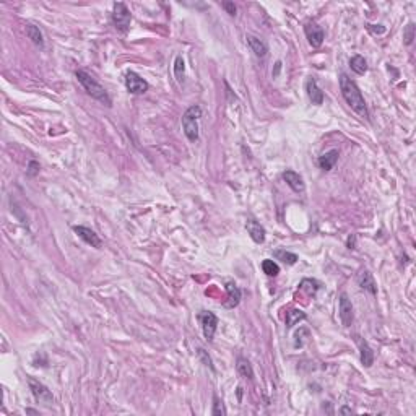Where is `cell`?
Returning <instances> with one entry per match:
<instances>
[{"label":"cell","mask_w":416,"mask_h":416,"mask_svg":"<svg viewBox=\"0 0 416 416\" xmlns=\"http://www.w3.org/2000/svg\"><path fill=\"white\" fill-rule=\"evenodd\" d=\"M126 88L132 94H143L148 89V81L143 80L140 75L135 72L126 73Z\"/></svg>","instance_id":"obj_7"},{"label":"cell","mask_w":416,"mask_h":416,"mask_svg":"<svg viewBox=\"0 0 416 416\" xmlns=\"http://www.w3.org/2000/svg\"><path fill=\"white\" fill-rule=\"evenodd\" d=\"M75 77H77V80L83 86V89H85V91L91 96L93 99L102 102L104 106H108V108L113 106V99H111V96L108 94V91L91 77V75L83 72V70H78L77 73H75Z\"/></svg>","instance_id":"obj_2"},{"label":"cell","mask_w":416,"mask_h":416,"mask_svg":"<svg viewBox=\"0 0 416 416\" xmlns=\"http://www.w3.org/2000/svg\"><path fill=\"white\" fill-rule=\"evenodd\" d=\"M306 91H307V96H309V99L312 104H316V106H321V104L324 102V93H322V89L317 86V81L309 77L306 80Z\"/></svg>","instance_id":"obj_12"},{"label":"cell","mask_w":416,"mask_h":416,"mask_svg":"<svg viewBox=\"0 0 416 416\" xmlns=\"http://www.w3.org/2000/svg\"><path fill=\"white\" fill-rule=\"evenodd\" d=\"M350 67H351V70L358 75H364L367 72V62L363 55H353L350 59Z\"/></svg>","instance_id":"obj_20"},{"label":"cell","mask_w":416,"mask_h":416,"mask_svg":"<svg viewBox=\"0 0 416 416\" xmlns=\"http://www.w3.org/2000/svg\"><path fill=\"white\" fill-rule=\"evenodd\" d=\"M338 310H340V319L345 327H350L353 324V304L348 299V296L345 293L340 294V302H338Z\"/></svg>","instance_id":"obj_9"},{"label":"cell","mask_w":416,"mask_h":416,"mask_svg":"<svg viewBox=\"0 0 416 416\" xmlns=\"http://www.w3.org/2000/svg\"><path fill=\"white\" fill-rule=\"evenodd\" d=\"M246 41H247L249 47H251V51L257 55V57H260V59L265 57L267 52H268V46L263 43L262 39H259L257 36H252V34H247Z\"/></svg>","instance_id":"obj_14"},{"label":"cell","mask_w":416,"mask_h":416,"mask_svg":"<svg viewBox=\"0 0 416 416\" xmlns=\"http://www.w3.org/2000/svg\"><path fill=\"white\" fill-rule=\"evenodd\" d=\"M340 89H342V94L345 101L348 102V106L355 111V113L359 117H364V119H369V111H367L366 101L363 98L361 91L355 81H353L346 73L340 75Z\"/></svg>","instance_id":"obj_1"},{"label":"cell","mask_w":416,"mask_h":416,"mask_svg":"<svg viewBox=\"0 0 416 416\" xmlns=\"http://www.w3.org/2000/svg\"><path fill=\"white\" fill-rule=\"evenodd\" d=\"M356 342L361 350V363L364 367H371L374 364V351L371 350V346L367 345V342L361 337H356Z\"/></svg>","instance_id":"obj_15"},{"label":"cell","mask_w":416,"mask_h":416,"mask_svg":"<svg viewBox=\"0 0 416 416\" xmlns=\"http://www.w3.org/2000/svg\"><path fill=\"white\" fill-rule=\"evenodd\" d=\"M299 288L302 291H306L309 296H314L317 293V289H319V283L316 280H302Z\"/></svg>","instance_id":"obj_25"},{"label":"cell","mask_w":416,"mask_h":416,"mask_svg":"<svg viewBox=\"0 0 416 416\" xmlns=\"http://www.w3.org/2000/svg\"><path fill=\"white\" fill-rule=\"evenodd\" d=\"M304 33H306V38L312 47L322 46L324 39H325V31L322 26H319L317 23H307L304 26Z\"/></svg>","instance_id":"obj_8"},{"label":"cell","mask_w":416,"mask_h":416,"mask_svg":"<svg viewBox=\"0 0 416 416\" xmlns=\"http://www.w3.org/2000/svg\"><path fill=\"white\" fill-rule=\"evenodd\" d=\"M28 385H30V390L38 403H43L44 406L54 405V395L43 382H39L34 377H28Z\"/></svg>","instance_id":"obj_5"},{"label":"cell","mask_w":416,"mask_h":416,"mask_svg":"<svg viewBox=\"0 0 416 416\" xmlns=\"http://www.w3.org/2000/svg\"><path fill=\"white\" fill-rule=\"evenodd\" d=\"M283 179H285V182H286L296 193H301V192H304V189H306V185H304L302 177H301L299 174H297L296 171L286 169L285 172H283Z\"/></svg>","instance_id":"obj_13"},{"label":"cell","mask_w":416,"mask_h":416,"mask_svg":"<svg viewBox=\"0 0 416 416\" xmlns=\"http://www.w3.org/2000/svg\"><path fill=\"white\" fill-rule=\"evenodd\" d=\"M25 31H26V36L31 39V43L43 49L44 47V36H43V33H41L39 28L34 26V25H26Z\"/></svg>","instance_id":"obj_19"},{"label":"cell","mask_w":416,"mask_h":416,"mask_svg":"<svg viewBox=\"0 0 416 416\" xmlns=\"http://www.w3.org/2000/svg\"><path fill=\"white\" fill-rule=\"evenodd\" d=\"M338 156H340L338 150H330V151H327V153H324L321 158H319L317 163H319V166H321V169L330 171L335 166V163L338 161Z\"/></svg>","instance_id":"obj_18"},{"label":"cell","mask_w":416,"mask_h":416,"mask_svg":"<svg viewBox=\"0 0 416 416\" xmlns=\"http://www.w3.org/2000/svg\"><path fill=\"white\" fill-rule=\"evenodd\" d=\"M202 117V108L193 104L182 114V129L189 142L195 143L198 140V119Z\"/></svg>","instance_id":"obj_3"},{"label":"cell","mask_w":416,"mask_h":416,"mask_svg":"<svg viewBox=\"0 0 416 416\" xmlns=\"http://www.w3.org/2000/svg\"><path fill=\"white\" fill-rule=\"evenodd\" d=\"M358 285H359V288H363L364 291H369L371 294H376L377 293L376 281H374L372 275L367 272V270H364V272H361V273L358 275Z\"/></svg>","instance_id":"obj_17"},{"label":"cell","mask_w":416,"mask_h":416,"mask_svg":"<svg viewBox=\"0 0 416 416\" xmlns=\"http://www.w3.org/2000/svg\"><path fill=\"white\" fill-rule=\"evenodd\" d=\"M246 230L249 234H251L254 242H257V244H263V242H265V228H263L259 221H255L254 218L247 220Z\"/></svg>","instance_id":"obj_11"},{"label":"cell","mask_w":416,"mask_h":416,"mask_svg":"<svg viewBox=\"0 0 416 416\" xmlns=\"http://www.w3.org/2000/svg\"><path fill=\"white\" fill-rule=\"evenodd\" d=\"M403 39H405V44L406 46H410L413 43V39H414V25L410 23L406 28H405V31H403Z\"/></svg>","instance_id":"obj_28"},{"label":"cell","mask_w":416,"mask_h":416,"mask_svg":"<svg viewBox=\"0 0 416 416\" xmlns=\"http://www.w3.org/2000/svg\"><path fill=\"white\" fill-rule=\"evenodd\" d=\"M38 172H39V163L30 161V164H28V176H36Z\"/></svg>","instance_id":"obj_29"},{"label":"cell","mask_w":416,"mask_h":416,"mask_svg":"<svg viewBox=\"0 0 416 416\" xmlns=\"http://www.w3.org/2000/svg\"><path fill=\"white\" fill-rule=\"evenodd\" d=\"M213 401H215V403H213V411H212V413H213L215 416H223V414H226V410H225V406H223V401H221V400L217 397V395L213 397Z\"/></svg>","instance_id":"obj_27"},{"label":"cell","mask_w":416,"mask_h":416,"mask_svg":"<svg viewBox=\"0 0 416 416\" xmlns=\"http://www.w3.org/2000/svg\"><path fill=\"white\" fill-rule=\"evenodd\" d=\"M262 270H263V273L268 275V276H276L280 273L278 263H276L275 260H270V259H265L262 262Z\"/></svg>","instance_id":"obj_23"},{"label":"cell","mask_w":416,"mask_h":416,"mask_svg":"<svg viewBox=\"0 0 416 416\" xmlns=\"http://www.w3.org/2000/svg\"><path fill=\"white\" fill-rule=\"evenodd\" d=\"M184 70H185V67H184V59L181 57V55H177V57H176V62H174V75H176L177 81L182 80V77H184Z\"/></svg>","instance_id":"obj_26"},{"label":"cell","mask_w":416,"mask_h":416,"mask_svg":"<svg viewBox=\"0 0 416 416\" xmlns=\"http://www.w3.org/2000/svg\"><path fill=\"white\" fill-rule=\"evenodd\" d=\"M226 291H228V301L225 302V307L228 309H233L239 304L241 301V289L238 288V285L233 281H230L226 285Z\"/></svg>","instance_id":"obj_16"},{"label":"cell","mask_w":416,"mask_h":416,"mask_svg":"<svg viewBox=\"0 0 416 416\" xmlns=\"http://www.w3.org/2000/svg\"><path fill=\"white\" fill-rule=\"evenodd\" d=\"M198 356L203 359V363H205V366H208L210 367V369H213V364H212V359H210V356H206V353H205V350H202V348H198Z\"/></svg>","instance_id":"obj_30"},{"label":"cell","mask_w":416,"mask_h":416,"mask_svg":"<svg viewBox=\"0 0 416 416\" xmlns=\"http://www.w3.org/2000/svg\"><path fill=\"white\" fill-rule=\"evenodd\" d=\"M223 9L230 13L231 17H236V5L233 2H223Z\"/></svg>","instance_id":"obj_31"},{"label":"cell","mask_w":416,"mask_h":416,"mask_svg":"<svg viewBox=\"0 0 416 416\" xmlns=\"http://www.w3.org/2000/svg\"><path fill=\"white\" fill-rule=\"evenodd\" d=\"M273 255H275V257L278 259V260L288 263V265H294V263L297 262V255L293 254V252H288V251H276Z\"/></svg>","instance_id":"obj_24"},{"label":"cell","mask_w":416,"mask_h":416,"mask_svg":"<svg viewBox=\"0 0 416 416\" xmlns=\"http://www.w3.org/2000/svg\"><path fill=\"white\" fill-rule=\"evenodd\" d=\"M73 233L77 234L80 239L85 241L86 244L91 246V247H96V249L101 247L99 236L96 234L93 230H89V228H86V226H73Z\"/></svg>","instance_id":"obj_10"},{"label":"cell","mask_w":416,"mask_h":416,"mask_svg":"<svg viewBox=\"0 0 416 416\" xmlns=\"http://www.w3.org/2000/svg\"><path fill=\"white\" fill-rule=\"evenodd\" d=\"M342 413H351L350 408H342Z\"/></svg>","instance_id":"obj_33"},{"label":"cell","mask_w":416,"mask_h":416,"mask_svg":"<svg viewBox=\"0 0 416 416\" xmlns=\"http://www.w3.org/2000/svg\"><path fill=\"white\" fill-rule=\"evenodd\" d=\"M197 319H198L200 325H202L205 340L206 342H212L215 337V332H217V327H218V317L210 310H202V312H198Z\"/></svg>","instance_id":"obj_6"},{"label":"cell","mask_w":416,"mask_h":416,"mask_svg":"<svg viewBox=\"0 0 416 416\" xmlns=\"http://www.w3.org/2000/svg\"><path fill=\"white\" fill-rule=\"evenodd\" d=\"M113 25L114 28L119 33H127L129 28H130V20H132V15L127 9L126 4L122 2H117L114 4V9H113Z\"/></svg>","instance_id":"obj_4"},{"label":"cell","mask_w":416,"mask_h":416,"mask_svg":"<svg viewBox=\"0 0 416 416\" xmlns=\"http://www.w3.org/2000/svg\"><path fill=\"white\" fill-rule=\"evenodd\" d=\"M304 319H306V314H304L302 310H299V309L288 310L286 312V329H293L297 322L304 321Z\"/></svg>","instance_id":"obj_21"},{"label":"cell","mask_w":416,"mask_h":416,"mask_svg":"<svg viewBox=\"0 0 416 416\" xmlns=\"http://www.w3.org/2000/svg\"><path fill=\"white\" fill-rule=\"evenodd\" d=\"M355 241H356V236H353V238L348 239V249H355Z\"/></svg>","instance_id":"obj_32"},{"label":"cell","mask_w":416,"mask_h":416,"mask_svg":"<svg viewBox=\"0 0 416 416\" xmlns=\"http://www.w3.org/2000/svg\"><path fill=\"white\" fill-rule=\"evenodd\" d=\"M236 367H238V372L241 374L242 377H246V379H252V377H254L252 366H251V363L247 361V359L239 358V359H238V364H236Z\"/></svg>","instance_id":"obj_22"}]
</instances>
